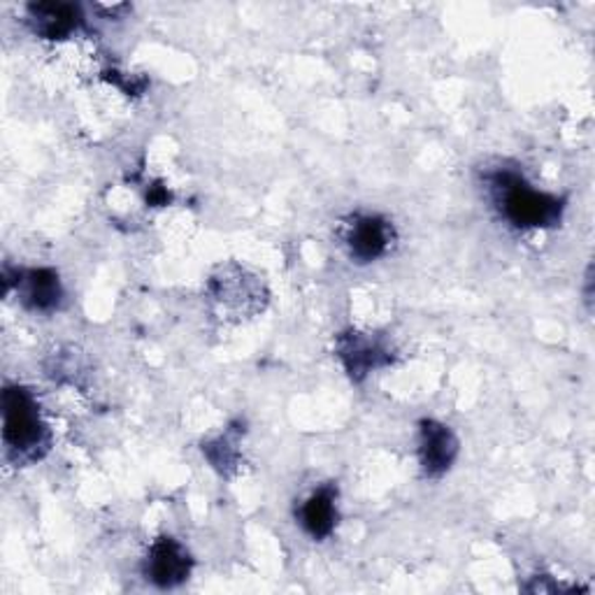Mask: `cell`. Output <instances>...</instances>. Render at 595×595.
Returning <instances> with one entry per match:
<instances>
[{
    "instance_id": "1",
    "label": "cell",
    "mask_w": 595,
    "mask_h": 595,
    "mask_svg": "<svg viewBox=\"0 0 595 595\" xmlns=\"http://www.w3.org/2000/svg\"><path fill=\"white\" fill-rule=\"evenodd\" d=\"M496 186L505 216L521 228L556 226L563 214V202L549 194H540L517 175H498Z\"/></svg>"
},
{
    "instance_id": "2",
    "label": "cell",
    "mask_w": 595,
    "mask_h": 595,
    "mask_svg": "<svg viewBox=\"0 0 595 595\" xmlns=\"http://www.w3.org/2000/svg\"><path fill=\"white\" fill-rule=\"evenodd\" d=\"M3 414H5V445L14 451L28 454L42 445L45 426L38 414L36 400L26 388L8 386L3 394Z\"/></svg>"
},
{
    "instance_id": "3",
    "label": "cell",
    "mask_w": 595,
    "mask_h": 595,
    "mask_svg": "<svg viewBox=\"0 0 595 595\" xmlns=\"http://www.w3.org/2000/svg\"><path fill=\"white\" fill-rule=\"evenodd\" d=\"M189 572L191 560L179 542L173 537H161L154 542L147 558V577L151 582L161 588H170L182 584Z\"/></svg>"
},
{
    "instance_id": "4",
    "label": "cell",
    "mask_w": 595,
    "mask_h": 595,
    "mask_svg": "<svg viewBox=\"0 0 595 595\" xmlns=\"http://www.w3.org/2000/svg\"><path fill=\"white\" fill-rule=\"evenodd\" d=\"M421 466L431 478H439L445 474L454 458L458 454V442L454 433L435 421H423L421 423Z\"/></svg>"
},
{
    "instance_id": "5",
    "label": "cell",
    "mask_w": 595,
    "mask_h": 595,
    "mask_svg": "<svg viewBox=\"0 0 595 595\" xmlns=\"http://www.w3.org/2000/svg\"><path fill=\"white\" fill-rule=\"evenodd\" d=\"M388 224L380 216H361L349 231V249L359 261H375L388 247Z\"/></svg>"
},
{
    "instance_id": "6",
    "label": "cell",
    "mask_w": 595,
    "mask_h": 595,
    "mask_svg": "<svg viewBox=\"0 0 595 595\" xmlns=\"http://www.w3.org/2000/svg\"><path fill=\"white\" fill-rule=\"evenodd\" d=\"M33 20H36V28L45 38H65L67 33H73L79 24V12L73 5L63 3H40L30 8Z\"/></svg>"
},
{
    "instance_id": "7",
    "label": "cell",
    "mask_w": 595,
    "mask_h": 595,
    "mask_svg": "<svg viewBox=\"0 0 595 595\" xmlns=\"http://www.w3.org/2000/svg\"><path fill=\"white\" fill-rule=\"evenodd\" d=\"M337 509H335V491L321 488L302 505V525L312 537H329L335 529Z\"/></svg>"
},
{
    "instance_id": "8",
    "label": "cell",
    "mask_w": 595,
    "mask_h": 595,
    "mask_svg": "<svg viewBox=\"0 0 595 595\" xmlns=\"http://www.w3.org/2000/svg\"><path fill=\"white\" fill-rule=\"evenodd\" d=\"M24 300L33 310H54L61 300V282L54 270H30L24 280Z\"/></svg>"
},
{
    "instance_id": "9",
    "label": "cell",
    "mask_w": 595,
    "mask_h": 595,
    "mask_svg": "<svg viewBox=\"0 0 595 595\" xmlns=\"http://www.w3.org/2000/svg\"><path fill=\"white\" fill-rule=\"evenodd\" d=\"M339 356H343L351 377H363L370 368L377 365L380 359V349L370 343V339H363L359 335H347L339 343Z\"/></svg>"
}]
</instances>
